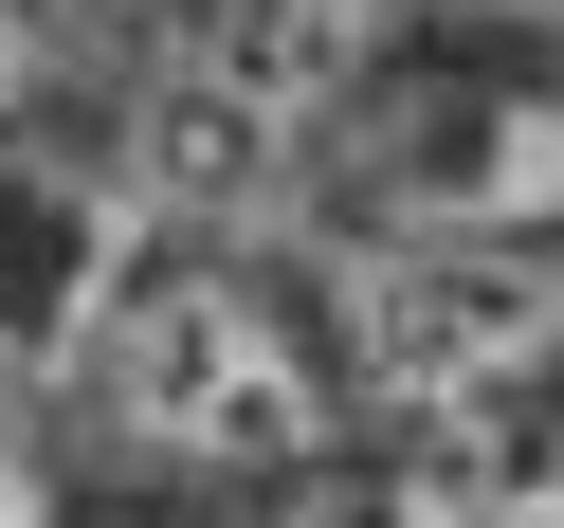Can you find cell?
Masks as SVG:
<instances>
[{
  "label": "cell",
  "mask_w": 564,
  "mask_h": 528,
  "mask_svg": "<svg viewBox=\"0 0 564 528\" xmlns=\"http://www.w3.org/2000/svg\"><path fill=\"white\" fill-rule=\"evenodd\" d=\"M510 19H546V37H564V0H510Z\"/></svg>",
  "instance_id": "52a82bcc"
},
{
  "label": "cell",
  "mask_w": 564,
  "mask_h": 528,
  "mask_svg": "<svg viewBox=\"0 0 564 528\" xmlns=\"http://www.w3.org/2000/svg\"><path fill=\"white\" fill-rule=\"evenodd\" d=\"M564 346V292L510 256V237H419V256L365 273V365L401 401H474V382H528Z\"/></svg>",
  "instance_id": "3957f363"
},
{
  "label": "cell",
  "mask_w": 564,
  "mask_h": 528,
  "mask_svg": "<svg viewBox=\"0 0 564 528\" xmlns=\"http://www.w3.org/2000/svg\"><path fill=\"white\" fill-rule=\"evenodd\" d=\"M74 382L147 455H310V365L273 346V310L219 292V273H164V256H128L110 292H91Z\"/></svg>",
  "instance_id": "6da1fadb"
},
{
  "label": "cell",
  "mask_w": 564,
  "mask_h": 528,
  "mask_svg": "<svg viewBox=\"0 0 564 528\" xmlns=\"http://www.w3.org/2000/svg\"><path fill=\"white\" fill-rule=\"evenodd\" d=\"M382 201L419 237H510V219H564V110L546 91H419L382 128Z\"/></svg>",
  "instance_id": "277c9868"
},
{
  "label": "cell",
  "mask_w": 564,
  "mask_h": 528,
  "mask_svg": "<svg viewBox=\"0 0 564 528\" xmlns=\"http://www.w3.org/2000/svg\"><path fill=\"white\" fill-rule=\"evenodd\" d=\"M365 0H183V55L147 74V183L164 201H273V164L328 128Z\"/></svg>",
  "instance_id": "7a4b0ae2"
},
{
  "label": "cell",
  "mask_w": 564,
  "mask_h": 528,
  "mask_svg": "<svg viewBox=\"0 0 564 528\" xmlns=\"http://www.w3.org/2000/svg\"><path fill=\"white\" fill-rule=\"evenodd\" d=\"M0 528H37V492H19V474H0Z\"/></svg>",
  "instance_id": "8992f818"
},
{
  "label": "cell",
  "mask_w": 564,
  "mask_h": 528,
  "mask_svg": "<svg viewBox=\"0 0 564 528\" xmlns=\"http://www.w3.org/2000/svg\"><path fill=\"white\" fill-rule=\"evenodd\" d=\"M310 528H474V510L419 492V474H328V492H310Z\"/></svg>",
  "instance_id": "5b68a950"
}]
</instances>
